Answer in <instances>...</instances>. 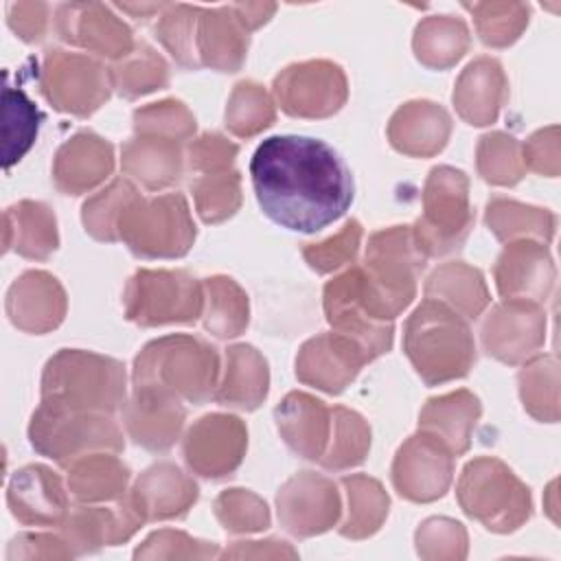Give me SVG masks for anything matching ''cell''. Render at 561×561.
<instances>
[{
    "label": "cell",
    "mask_w": 561,
    "mask_h": 561,
    "mask_svg": "<svg viewBox=\"0 0 561 561\" xmlns=\"http://www.w3.org/2000/svg\"><path fill=\"white\" fill-rule=\"evenodd\" d=\"M250 175L261 210L294 232H318L353 202V175L340 153L311 136H270L252 160Z\"/></svg>",
    "instance_id": "obj_1"
},
{
    "label": "cell",
    "mask_w": 561,
    "mask_h": 561,
    "mask_svg": "<svg viewBox=\"0 0 561 561\" xmlns=\"http://www.w3.org/2000/svg\"><path fill=\"white\" fill-rule=\"evenodd\" d=\"M410 226H394L368 239L366 261L357 267L362 307L381 322H392L414 298L416 276L425 265Z\"/></svg>",
    "instance_id": "obj_2"
},
{
    "label": "cell",
    "mask_w": 561,
    "mask_h": 561,
    "mask_svg": "<svg viewBox=\"0 0 561 561\" xmlns=\"http://www.w3.org/2000/svg\"><path fill=\"white\" fill-rule=\"evenodd\" d=\"M403 351L427 386L460 379L476 362L467 318L434 298H425L408 318Z\"/></svg>",
    "instance_id": "obj_3"
},
{
    "label": "cell",
    "mask_w": 561,
    "mask_h": 561,
    "mask_svg": "<svg viewBox=\"0 0 561 561\" xmlns=\"http://www.w3.org/2000/svg\"><path fill=\"white\" fill-rule=\"evenodd\" d=\"M217 351L193 335H164L149 342L134 362V390H158L195 405L215 399Z\"/></svg>",
    "instance_id": "obj_4"
},
{
    "label": "cell",
    "mask_w": 561,
    "mask_h": 561,
    "mask_svg": "<svg viewBox=\"0 0 561 561\" xmlns=\"http://www.w3.org/2000/svg\"><path fill=\"white\" fill-rule=\"evenodd\" d=\"M42 399L114 414L125 405V366L99 353L64 348L44 366Z\"/></svg>",
    "instance_id": "obj_5"
},
{
    "label": "cell",
    "mask_w": 561,
    "mask_h": 561,
    "mask_svg": "<svg viewBox=\"0 0 561 561\" xmlns=\"http://www.w3.org/2000/svg\"><path fill=\"white\" fill-rule=\"evenodd\" d=\"M28 440L37 454L61 467L85 454L121 451L125 447L123 432L112 414L77 410L44 399L31 416Z\"/></svg>",
    "instance_id": "obj_6"
},
{
    "label": "cell",
    "mask_w": 561,
    "mask_h": 561,
    "mask_svg": "<svg viewBox=\"0 0 561 561\" xmlns=\"http://www.w3.org/2000/svg\"><path fill=\"white\" fill-rule=\"evenodd\" d=\"M456 495L462 511L493 533H511L530 515L528 489L495 458H476L467 462Z\"/></svg>",
    "instance_id": "obj_7"
},
{
    "label": "cell",
    "mask_w": 561,
    "mask_h": 561,
    "mask_svg": "<svg viewBox=\"0 0 561 561\" xmlns=\"http://www.w3.org/2000/svg\"><path fill=\"white\" fill-rule=\"evenodd\" d=\"M118 239L145 259L184 256L195 241V224L180 193L153 199L136 197L118 221Z\"/></svg>",
    "instance_id": "obj_8"
},
{
    "label": "cell",
    "mask_w": 561,
    "mask_h": 561,
    "mask_svg": "<svg viewBox=\"0 0 561 561\" xmlns=\"http://www.w3.org/2000/svg\"><path fill=\"white\" fill-rule=\"evenodd\" d=\"M473 226L469 180L460 169L434 167L423 188V215L412 234L425 259L443 256L462 245Z\"/></svg>",
    "instance_id": "obj_9"
},
{
    "label": "cell",
    "mask_w": 561,
    "mask_h": 561,
    "mask_svg": "<svg viewBox=\"0 0 561 561\" xmlns=\"http://www.w3.org/2000/svg\"><path fill=\"white\" fill-rule=\"evenodd\" d=\"M123 302L127 320L140 327L195 322L204 311V285L182 270H138Z\"/></svg>",
    "instance_id": "obj_10"
},
{
    "label": "cell",
    "mask_w": 561,
    "mask_h": 561,
    "mask_svg": "<svg viewBox=\"0 0 561 561\" xmlns=\"http://www.w3.org/2000/svg\"><path fill=\"white\" fill-rule=\"evenodd\" d=\"M39 90L55 110L72 116H90L107 101L112 75L101 61L88 55L53 48L42 64Z\"/></svg>",
    "instance_id": "obj_11"
},
{
    "label": "cell",
    "mask_w": 561,
    "mask_h": 561,
    "mask_svg": "<svg viewBox=\"0 0 561 561\" xmlns=\"http://www.w3.org/2000/svg\"><path fill=\"white\" fill-rule=\"evenodd\" d=\"M346 94L348 88L342 68L324 59L287 66L274 79V96L289 116H331L344 105Z\"/></svg>",
    "instance_id": "obj_12"
},
{
    "label": "cell",
    "mask_w": 561,
    "mask_h": 561,
    "mask_svg": "<svg viewBox=\"0 0 561 561\" xmlns=\"http://www.w3.org/2000/svg\"><path fill=\"white\" fill-rule=\"evenodd\" d=\"M454 451L434 434L419 430L397 451L392 484L401 497L432 502L445 495L454 476Z\"/></svg>",
    "instance_id": "obj_13"
},
{
    "label": "cell",
    "mask_w": 561,
    "mask_h": 561,
    "mask_svg": "<svg viewBox=\"0 0 561 561\" xmlns=\"http://www.w3.org/2000/svg\"><path fill=\"white\" fill-rule=\"evenodd\" d=\"M248 430L232 414H206L184 436V460L197 476L226 478L243 460Z\"/></svg>",
    "instance_id": "obj_14"
},
{
    "label": "cell",
    "mask_w": 561,
    "mask_h": 561,
    "mask_svg": "<svg viewBox=\"0 0 561 561\" xmlns=\"http://www.w3.org/2000/svg\"><path fill=\"white\" fill-rule=\"evenodd\" d=\"M278 519L287 533L311 537L329 530L340 519V493L335 484L313 471H300L289 478L278 495Z\"/></svg>",
    "instance_id": "obj_15"
},
{
    "label": "cell",
    "mask_w": 561,
    "mask_h": 561,
    "mask_svg": "<svg viewBox=\"0 0 561 561\" xmlns=\"http://www.w3.org/2000/svg\"><path fill=\"white\" fill-rule=\"evenodd\" d=\"M324 313L335 333L351 337L368 362L392 346V322L375 320L357 296V267L346 270L324 285Z\"/></svg>",
    "instance_id": "obj_16"
},
{
    "label": "cell",
    "mask_w": 561,
    "mask_h": 561,
    "mask_svg": "<svg viewBox=\"0 0 561 561\" xmlns=\"http://www.w3.org/2000/svg\"><path fill=\"white\" fill-rule=\"evenodd\" d=\"M543 320L539 302L506 298L482 324L484 351L506 364L522 362L541 346Z\"/></svg>",
    "instance_id": "obj_17"
},
{
    "label": "cell",
    "mask_w": 561,
    "mask_h": 561,
    "mask_svg": "<svg viewBox=\"0 0 561 561\" xmlns=\"http://www.w3.org/2000/svg\"><path fill=\"white\" fill-rule=\"evenodd\" d=\"M55 28L64 42L110 59H125L136 48L129 26L99 2L61 4Z\"/></svg>",
    "instance_id": "obj_18"
},
{
    "label": "cell",
    "mask_w": 561,
    "mask_h": 561,
    "mask_svg": "<svg viewBox=\"0 0 561 561\" xmlns=\"http://www.w3.org/2000/svg\"><path fill=\"white\" fill-rule=\"evenodd\" d=\"M364 351L342 333H320L307 340L296 357V377L329 394H340L366 364Z\"/></svg>",
    "instance_id": "obj_19"
},
{
    "label": "cell",
    "mask_w": 561,
    "mask_h": 561,
    "mask_svg": "<svg viewBox=\"0 0 561 561\" xmlns=\"http://www.w3.org/2000/svg\"><path fill=\"white\" fill-rule=\"evenodd\" d=\"M7 504L24 526H61L70 513L61 478L44 465H26L11 476Z\"/></svg>",
    "instance_id": "obj_20"
},
{
    "label": "cell",
    "mask_w": 561,
    "mask_h": 561,
    "mask_svg": "<svg viewBox=\"0 0 561 561\" xmlns=\"http://www.w3.org/2000/svg\"><path fill=\"white\" fill-rule=\"evenodd\" d=\"M66 291L59 280L42 270H28L18 276L4 298V311L11 324L24 333H48L66 316Z\"/></svg>",
    "instance_id": "obj_21"
},
{
    "label": "cell",
    "mask_w": 561,
    "mask_h": 561,
    "mask_svg": "<svg viewBox=\"0 0 561 561\" xmlns=\"http://www.w3.org/2000/svg\"><path fill=\"white\" fill-rule=\"evenodd\" d=\"M142 517L134 508L127 495L116 506H79L72 508L66 522L59 526L64 539L75 554L94 552L103 546H118L127 541L140 526Z\"/></svg>",
    "instance_id": "obj_22"
},
{
    "label": "cell",
    "mask_w": 561,
    "mask_h": 561,
    "mask_svg": "<svg viewBox=\"0 0 561 561\" xmlns=\"http://www.w3.org/2000/svg\"><path fill=\"white\" fill-rule=\"evenodd\" d=\"M123 416L136 445L149 451H167L180 438L186 412L178 397L158 390H134L123 405Z\"/></svg>",
    "instance_id": "obj_23"
},
{
    "label": "cell",
    "mask_w": 561,
    "mask_h": 561,
    "mask_svg": "<svg viewBox=\"0 0 561 561\" xmlns=\"http://www.w3.org/2000/svg\"><path fill=\"white\" fill-rule=\"evenodd\" d=\"M142 522L180 519L197 500V484L175 465L158 462L136 480L127 495Z\"/></svg>",
    "instance_id": "obj_24"
},
{
    "label": "cell",
    "mask_w": 561,
    "mask_h": 561,
    "mask_svg": "<svg viewBox=\"0 0 561 561\" xmlns=\"http://www.w3.org/2000/svg\"><path fill=\"white\" fill-rule=\"evenodd\" d=\"M114 171V149L92 131H79L66 140L53 162L55 186L66 195H81L99 186Z\"/></svg>",
    "instance_id": "obj_25"
},
{
    "label": "cell",
    "mask_w": 561,
    "mask_h": 561,
    "mask_svg": "<svg viewBox=\"0 0 561 561\" xmlns=\"http://www.w3.org/2000/svg\"><path fill=\"white\" fill-rule=\"evenodd\" d=\"M554 280L552 259L535 241H515L504 248L495 263V285L504 298L541 302Z\"/></svg>",
    "instance_id": "obj_26"
},
{
    "label": "cell",
    "mask_w": 561,
    "mask_h": 561,
    "mask_svg": "<svg viewBox=\"0 0 561 561\" xmlns=\"http://www.w3.org/2000/svg\"><path fill=\"white\" fill-rule=\"evenodd\" d=\"M248 33L232 4L197 9L195 53L199 66L221 72L239 70L248 53Z\"/></svg>",
    "instance_id": "obj_27"
},
{
    "label": "cell",
    "mask_w": 561,
    "mask_h": 561,
    "mask_svg": "<svg viewBox=\"0 0 561 561\" xmlns=\"http://www.w3.org/2000/svg\"><path fill=\"white\" fill-rule=\"evenodd\" d=\"M283 440L300 458L320 460L331 438V410L316 397L289 392L274 410Z\"/></svg>",
    "instance_id": "obj_28"
},
{
    "label": "cell",
    "mask_w": 561,
    "mask_h": 561,
    "mask_svg": "<svg viewBox=\"0 0 561 561\" xmlns=\"http://www.w3.org/2000/svg\"><path fill=\"white\" fill-rule=\"evenodd\" d=\"M449 131V114L432 101H410L401 105L388 125L392 147L414 158H430L438 153L447 145Z\"/></svg>",
    "instance_id": "obj_29"
},
{
    "label": "cell",
    "mask_w": 561,
    "mask_h": 561,
    "mask_svg": "<svg viewBox=\"0 0 561 561\" xmlns=\"http://www.w3.org/2000/svg\"><path fill=\"white\" fill-rule=\"evenodd\" d=\"M506 99V79L502 66L491 57H478L458 77L454 105L469 125H489Z\"/></svg>",
    "instance_id": "obj_30"
},
{
    "label": "cell",
    "mask_w": 561,
    "mask_h": 561,
    "mask_svg": "<svg viewBox=\"0 0 561 561\" xmlns=\"http://www.w3.org/2000/svg\"><path fill=\"white\" fill-rule=\"evenodd\" d=\"M4 252H18L24 259L46 261L59 245L55 213L33 199H22L4 210Z\"/></svg>",
    "instance_id": "obj_31"
},
{
    "label": "cell",
    "mask_w": 561,
    "mask_h": 561,
    "mask_svg": "<svg viewBox=\"0 0 561 561\" xmlns=\"http://www.w3.org/2000/svg\"><path fill=\"white\" fill-rule=\"evenodd\" d=\"M270 386L265 357L250 344H234L226 351L224 379L217 383L215 401L239 410H254L263 403Z\"/></svg>",
    "instance_id": "obj_32"
},
{
    "label": "cell",
    "mask_w": 561,
    "mask_h": 561,
    "mask_svg": "<svg viewBox=\"0 0 561 561\" xmlns=\"http://www.w3.org/2000/svg\"><path fill=\"white\" fill-rule=\"evenodd\" d=\"M480 416V401L469 390L434 397L419 416V430L438 436L456 456L469 449L471 432Z\"/></svg>",
    "instance_id": "obj_33"
},
{
    "label": "cell",
    "mask_w": 561,
    "mask_h": 561,
    "mask_svg": "<svg viewBox=\"0 0 561 561\" xmlns=\"http://www.w3.org/2000/svg\"><path fill=\"white\" fill-rule=\"evenodd\" d=\"M123 171L149 191L167 188L182 175V147L158 136H136L123 147Z\"/></svg>",
    "instance_id": "obj_34"
},
{
    "label": "cell",
    "mask_w": 561,
    "mask_h": 561,
    "mask_svg": "<svg viewBox=\"0 0 561 561\" xmlns=\"http://www.w3.org/2000/svg\"><path fill=\"white\" fill-rule=\"evenodd\" d=\"M425 298H434L471 320L482 313L489 305V289L480 270L451 261L436 267L425 283Z\"/></svg>",
    "instance_id": "obj_35"
},
{
    "label": "cell",
    "mask_w": 561,
    "mask_h": 561,
    "mask_svg": "<svg viewBox=\"0 0 561 561\" xmlns=\"http://www.w3.org/2000/svg\"><path fill=\"white\" fill-rule=\"evenodd\" d=\"M129 482V469L116 456L94 451L68 465V491L79 502L121 500Z\"/></svg>",
    "instance_id": "obj_36"
},
{
    "label": "cell",
    "mask_w": 561,
    "mask_h": 561,
    "mask_svg": "<svg viewBox=\"0 0 561 561\" xmlns=\"http://www.w3.org/2000/svg\"><path fill=\"white\" fill-rule=\"evenodd\" d=\"M412 46L423 66L445 70L467 53L469 31L458 18L432 15L419 22Z\"/></svg>",
    "instance_id": "obj_37"
},
{
    "label": "cell",
    "mask_w": 561,
    "mask_h": 561,
    "mask_svg": "<svg viewBox=\"0 0 561 561\" xmlns=\"http://www.w3.org/2000/svg\"><path fill=\"white\" fill-rule=\"evenodd\" d=\"M342 486L346 491L348 513L340 524V535L348 539L370 537L373 533L379 530V526L388 515V506H390L388 493L375 478H368L362 473L344 476Z\"/></svg>",
    "instance_id": "obj_38"
},
{
    "label": "cell",
    "mask_w": 561,
    "mask_h": 561,
    "mask_svg": "<svg viewBox=\"0 0 561 561\" xmlns=\"http://www.w3.org/2000/svg\"><path fill=\"white\" fill-rule=\"evenodd\" d=\"M204 327L217 337H234L245 331L250 307L245 291L228 276H213L204 283Z\"/></svg>",
    "instance_id": "obj_39"
},
{
    "label": "cell",
    "mask_w": 561,
    "mask_h": 561,
    "mask_svg": "<svg viewBox=\"0 0 561 561\" xmlns=\"http://www.w3.org/2000/svg\"><path fill=\"white\" fill-rule=\"evenodd\" d=\"M42 114L37 105L9 83L2 90V162L11 169L24 158L37 138Z\"/></svg>",
    "instance_id": "obj_40"
},
{
    "label": "cell",
    "mask_w": 561,
    "mask_h": 561,
    "mask_svg": "<svg viewBox=\"0 0 561 561\" xmlns=\"http://www.w3.org/2000/svg\"><path fill=\"white\" fill-rule=\"evenodd\" d=\"M370 449V427L353 410L335 405L331 410V438L327 451L318 460L324 469L342 471L364 462Z\"/></svg>",
    "instance_id": "obj_41"
},
{
    "label": "cell",
    "mask_w": 561,
    "mask_h": 561,
    "mask_svg": "<svg viewBox=\"0 0 561 561\" xmlns=\"http://www.w3.org/2000/svg\"><path fill=\"white\" fill-rule=\"evenodd\" d=\"M112 88L125 96L136 99L160 90L169 81V68L164 59L147 44H138L125 59L110 68Z\"/></svg>",
    "instance_id": "obj_42"
},
{
    "label": "cell",
    "mask_w": 561,
    "mask_h": 561,
    "mask_svg": "<svg viewBox=\"0 0 561 561\" xmlns=\"http://www.w3.org/2000/svg\"><path fill=\"white\" fill-rule=\"evenodd\" d=\"M486 226L495 232L497 239L508 241L524 234H535L543 241H550L554 230V217L541 208L524 206L511 199L495 197L486 206Z\"/></svg>",
    "instance_id": "obj_43"
},
{
    "label": "cell",
    "mask_w": 561,
    "mask_h": 561,
    "mask_svg": "<svg viewBox=\"0 0 561 561\" xmlns=\"http://www.w3.org/2000/svg\"><path fill=\"white\" fill-rule=\"evenodd\" d=\"M138 197V191L127 180H114L107 188L83 204L85 232L99 241H118V221L125 208Z\"/></svg>",
    "instance_id": "obj_44"
},
{
    "label": "cell",
    "mask_w": 561,
    "mask_h": 561,
    "mask_svg": "<svg viewBox=\"0 0 561 561\" xmlns=\"http://www.w3.org/2000/svg\"><path fill=\"white\" fill-rule=\"evenodd\" d=\"M274 103L263 85L254 81H241L234 85L228 107H226V127L239 136L250 138L274 123Z\"/></svg>",
    "instance_id": "obj_45"
},
{
    "label": "cell",
    "mask_w": 561,
    "mask_h": 561,
    "mask_svg": "<svg viewBox=\"0 0 561 561\" xmlns=\"http://www.w3.org/2000/svg\"><path fill=\"white\" fill-rule=\"evenodd\" d=\"M195 208L206 224H219L232 217L241 204V178L228 169L221 173H206L193 184Z\"/></svg>",
    "instance_id": "obj_46"
},
{
    "label": "cell",
    "mask_w": 561,
    "mask_h": 561,
    "mask_svg": "<svg viewBox=\"0 0 561 561\" xmlns=\"http://www.w3.org/2000/svg\"><path fill=\"white\" fill-rule=\"evenodd\" d=\"M478 171L491 184L511 186L524 175L522 147L513 136L493 131L478 142Z\"/></svg>",
    "instance_id": "obj_47"
},
{
    "label": "cell",
    "mask_w": 561,
    "mask_h": 561,
    "mask_svg": "<svg viewBox=\"0 0 561 561\" xmlns=\"http://www.w3.org/2000/svg\"><path fill=\"white\" fill-rule=\"evenodd\" d=\"M465 9L473 13V22L480 39L486 46H495V48L513 44L528 22V9L524 4L478 2V4H465Z\"/></svg>",
    "instance_id": "obj_48"
},
{
    "label": "cell",
    "mask_w": 561,
    "mask_h": 561,
    "mask_svg": "<svg viewBox=\"0 0 561 561\" xmlns=\"http://www.w3.org/2000/svg\"><path fill=\"white\" fill-rule=\"evenodd\" d=\"M197 9L188 4H167L156 24V37L164 44L171 57L184 68H199L195 53V22Z\"/></svg>",
    "instance_id": "obj_49"
},
{
    "label": "cell",
    "mask_w": 561,
    "mask_h": 561,
    "mask_svg": "<svg viewBox=\"0 0 561 561\" xmlns=\"http://www.w3.org/2000/svg\"><path fill=\"white\" fill-rule=\"evenodd\" d=\"M136 136H158L167 140H186L195 134V118L180 101L167 99L149 103L134 112Z\"/></svg>",
    "instance_id": "obj_50"
},
{
    "label": "cell",
    "mask_w": 561,
    "mask_h": 561,
    "mask_svg": "<svg viewBox=\"0 0 561 561\" xmlns=\"http://www.w3.org/2000/svg\"><path fill=\"white\" fill-rule=\"evenodd\" d=\"M215 515L228 533H259L270 526L267 504L245 489H228L215 500Z\"/></svg>",
    "instance_id": "obj_51"
},
{
    "label": "cell",
    "mask_w": 561,
    "mask_h": 561,
    "mask_svg": "<svg viewBox=\"0 0 561 561\" xmlns=\"http://www.w3.org/2000/svg\"><path fill=\"white\" fill-rule=\"evenodd\" d=\"M416 550L425 559H462L467 554V533L462 524L447 517H432L416 530Z\"/></svg>",
    "instance_id": "obj_52"
},
{
    "label": "cell",
    "mask_w": 561,
    "mask_h": 561,
    "mask_svg": "<svg viewBox=\"0 0 561 561\" xmlns=\"http://www.w3.org/2000/svg\"><path fill=\"white\" fill-rule=\"evenodd\" d=\"M359 241H362V226L357 219H351L335 237L320 243L305 245L302 256L311 270L327 274L351 263L359 250Z\"/></svg>",
    "instance_id": "obj_53"
},
{
    "label": "cell",
    "mask_w": 561,
    "mask_h": 561,
    "mask_svg": "<svg viewBox=\"0 0 561 561\" xmlns=\"http://www.w3.org/2000/svg\"><path fill=\"white\" fill-rule=\"evenodd\" d=\"M217 543L193 539L180 530H158L136 548L134 559H206L217 557Z\"/></svg>",
    "instance_id": "obj_54"
},
{
    "label": "cell",
    "mask_w": 561,
    "mask_h": 561,
    "mask_svg": "<svg viewBox=\"0 0 561 561\" xmlns=\"http://www.w3.org/2000/svg\"><path fill=\"white\" fill-rule=\"evenodd\" d=\"M239 147L224 138L221 134L208 131L202 134L197 140L188 147V167L199 173H221L228 171L234 162Z\"/></svg>",
    "instance_id": "obj_55"
},
{
    "label": "cell",
    "mask_w": 561,
    "mask_h": 561,
    "mask_svg": "<svg viewBox=\"0 0 561 561\" xmlns=\"http://www.w3.org/2000/svg\"><path fill=\"white\" fill-rule=\"evenodd\" d=\"M75 552L70 550L64 535H48V533H22L9 541L7 561H22V559H70Z\"/></svg>",
    "instance_id": "obj_56"
},
{
    "label": "cell",
    "mask_w": 561,
    "mask_h": 561,
    "mask_svg": "<svg viewBox=\"0 0 561 561\" xmlns=\"http://www.w3.org/2000/svg\"><path fill=\"white\" fill-rule=\"evenodd\" d=\"M7 24L20 39H24L26 44H35L46 33L48 4H44V2H9L7 4Z\"/></svg>",
    "instance_id": "obj_57"
},
{
    "label": "cell",
    "mask_w": 561,
    "mask_h": 561,
    "mask_svg": "<svg viewBox=\"0 0 561 561\" xmlns=\"http://www.w3.org/2000/svg\"><path fill=\"white\" fill-rule=\"evenodd\" d=\"M221 557H296V550L278 539L237 541L234 548L226 550Z\"/></svg>",
    "instance_id": "obj_58"
},
{
    "label": "cell",
    "mask_w": 561,
    "mask_h": 561,
    "mask_svg": "<svg viewBox=\"0 0 561 561\" xmlns=\"http://www.w3.org/2000/svg\"><path fill=\"white\" fill-rule=\"evenodd\" d=\"M232 9H234V13L239 15V20L243 22V26L248 28V31H252V28H259L263 22H267L270 20V15L274 13V9H276V4H270V2H265V4H232Z\"/></svg>",
    "instance_id": "obj_59"
},
{
    "label": "cell",
    "mask_w": 561,
    "mask_h": 561,
    "mask_svg": "<svg viewBox=\"0 0 561 561\" xmlns=\"http://www.w3.org/2000/svg\"><path fill=\"white\" fill-rule=\"evenodd\" d=\"M118 7H121L123 11H127V13H134V15H145V13L164 9L162 4H140V7H136V4H118Z\"/></svg>",
    "instance_id": "obj_60"
}]
</instances>
